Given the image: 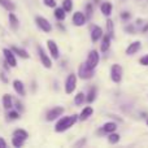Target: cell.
Masks as SVG:
<instances>
[{
	"label": "cell",
	"mask_w": 148,
	"mask_h": 148,
	"mask_svg": "<svg viewBox=\"0 0 148 148\" xmlns=\"http://www.w3.org/2000/svg\"><path fill=\"white\" fill-rule=\"evenodd\" d=\"M78 120V116L77 114H73V116H66V117H62L57 121L56 126H55V131L56 133H64L68 129H70L74 123L77 122Z\"/></svg>",
	"instance_id": "6da1fadb"
},
{
	"label": "cell",
	"mask_w": 148,
	"mask_h": 148,
	"mask_svg": "<svg viewBox=\"0 0 148 148\" xmlns=\"http://www.w3.org/2000/svg\"><path fill=\"white\" fill-rule=\"evenodd\" d=\"M99 53H97V51H91L88 53V56H87V61H86V66L90 68V69H95V68L97 66V64H99Z\"/></svg>",
	"instance_id": "7a4b0ae2"
},
{
	"label": "cell",
	"mask_w": 148,
	"mask_h": 148,
	"mask_svg": "<svg viewBox=\"0 0 148 148\" xmlns=\"http://www.w3.org/2000/svg\"><path fill=\"white\" fill-rule=\"evenodd\" d=\"M110 78H112V81L114 83H120L121 79H122V68H121V65L118 64L112 65V68H110Z\"/></svg>",
	"instance_id": "3957f363"
},
{
	"label": "cell",
	"mask_w": 148,
	"mask_h": 148,
	"mask_svg": "<svg viewBox=\"0 0 148 148\" xmlns=\"http://www.w3.org/2000/svg\"><path fill=\"white\" fill-rule=\"evenodd\" d=\"M75 86H77V75L74 73H70L68 75L66 81H65V92L66 94H72L75 90Z\"/></svg>",
	"instance_id": "277c9868"
},
{
	"label": "cell",
	"mask_w": 148,
	"mask_h": 148,
	"mask_svg": "<svg viewBox=\"0 0 148 148\" xmlns=\"http://www.w3.org/2000/svg\"><path fill=\"white\" fill-rule=\"evenodd\" d=\"M35 22H36V25H38V27L40 29V30H43L44 33H49V31L52 30V26H51V23H49V21L47 20V18L42 17V16H36Z\"/></svg>",
	"instance_id": "5b68a950"
},
{
	"label": "cell",
	"mask_w": 148,
	"mask_h": 148,
	"mask_svg": "<svg viewBox=\"0 0 148 148\" xmlns=\"http://www.w3.org/2000/svg\"><path fill=\"white\" fill-rule=\"evenodd\" d=\"M3 55H4L5 61L8 62V65H9L10 68H16V66H17V60H16L14 52H13L12 49L4 48V49H3Z\"/></svg>",
	"instance_id": "8992f818"
},
{
	"label": "cell",
	"mask_w": 148,
	"mask_h": 148,
	"mask_svg": "<svg viewBox=\"0 0 148 148\" xmlns=\"http://www.w3.org/2000/svg\"><path fill=\"white\" fill-rule=\"evenodd\" d=\"M64 108L62 107H55V108H52L51 110H48V113H47V117H46V120L47 121H55L56 118H59L60 116L64 113Z\"/></svg>",
	"instance_id": "52a82bcc"
},
{
	"label": "cell",
	"mask_w": 148,
	"mask_h": 148,
	"mask_svg": "<svg viewBox=\"0 0 148 148\" xmlns=\"http://www.w3.org/2000/svg\"><path fill=\"white\" fill-rule=\"evenodd\" d=\"M38 52H39V57H40V61H42V64H43V66L47 68V69H51L52 61H51V59L47 56V53L44 52V49L42 48V47H38Z\"/></svg>",
	"instance_id": "ba28073f"
},
{
	"label": "cell",
	"mask_w": 148,
	"mask_h": 148,
	"mask_svg": "<svg viewBox=\"0 0 148 148\" xmlns=\"http://www.w3.org/2000/svg\"><path fill=\"white\" fill-rule=\"evenodd\" d=\"M47 47H48V51L49 53H51V56L53 57V59H59L60 57V51H59V47H57L56 42L55 40H47Z\"/></svg>",
	"instance_id": "9c48e42d"
},
{
	"label": "cell",
	"mask_w": 148,
	"mask_h": 148,
	"mask_svg": "<svg viewBox=\"0 0 148 148\" xmlns=\"http://www.w3.org/2000/svg\"><path fill=\"white\" fill-rule=\"evenodd\" d=\"M78 75L83 79H87V78H91L94 75V69H90V68L86 66V64H82L79 66V70H78Z\"/></svg>",
	"instance_id": "30bf717a"
},
{
	"label": "cell",
	"mask_w": 148,
	"mask_h": 148,
	"mask_svg": "<svg viewBox=\"0 0 148 148\" xmlns=\"http://www.w3.org/2000/svg\"><path fill=\"white\" fill-rule=\"evenodd\" d=\"M12 84H13L14 91L17 92L20 96H25V95H26V90H25V84H23L22 81H20V79H14Z\"/></svg>",
	"instance_id": "8fae6325"
},
{
	"label": "cell",
	"mask_w": 148,
	"mask_h": 148,
	"mask_svg": "<svg viewBox=\"0 0 148 148\" xmlns=\"http://www.w3.org/2000/svg\"><path fill=\"white\" fill-rule=\"evenodd\" d=\"M73 23L75 26H83L86 23V17L82 12H75L73 14Z\"/></svg>",
	"instance_id": "7c38bea8"
},
{
	"label": "cell",
	"mask_w": 148,
	"mask_h": 148,
	"mask_svg": "<svg viewBox=\"0 0 148 148\" xmlns=\"http://www.w3.org/2000/svg\"><path fill=\"white\" fill-rule=\"evenodd\" d=\"M100 38H103V29L100 26H94L91 30V40L97 42Z\"/></svg>",
	"instance_id": "4fadbf2b"
},
{
	"label": "cell",
	"mask_w": 148,
	"mask_h": 148,
	"mask_svg": "<svg viewBox=\"0 0 148 148\" xmlns=\"http://www.w3.org/2000/svg\"><path fill=\"white\" fill-rule=\"evenodd\" d=\"M140 42H133L131 44H129V47L126 48V55H129V56H131V55H134V53H136V52L140 49Z\"/></svg>",
	"instance_id": "5bb4252c"
},
{
	"label": "cell",
	"mask_w": 148,
	"mask_h": 148,
	"mask_svg": "<svg viewBox=\"0 0 148 148\" xmlns=\"http://www.w3.org/2000/svg\"><path fill=\"white\" fill-rule=\"evenodd\" d=\"M3 107L4 109L9 110L13 108V100H12V95L9 94H4L3 95Z\"/></svg>",
	"instance_id": "9a60e30c"
},
{
	"label": "cell",
	"mask_w": 148,
	"mask_h": 148,
	"mask_svg": "<svg viewBox=\"0 0 148 148\" xmlns=\"http://www.w3.org/2000/svg\"><path fill=\"white\" fill-rule=\"evenodd\" d=\"M8 18H9V25H10V27H12L13 30H17V29L20 27V21H18L17 16H16L14 13L9 12V16H8Z\"/></svg>",
	"instance_id": "2e32d148"
},
{
	"label": "cell",
	"mask_w": 148,
	"mask_h": 148,
	"mask_svg": "<svg viewBox=\"0 0 148 148\" xmlns=\"http://www.w3.org/2000/svg\"><path fill=\"white\" fill-rule=\"evenodd\" d=\"M0 5L4 8L8 12H13L16 9V4L12 1V0H0Z\"/></svg>",
	"instance_id": "e0dca14e"
},
{
	"label": "cell",
	"mask_w": 148,
	"mask_h": 148,
	"mask_svg": "<svg viewBox=\"0 0 148 148\" xmlns=\"http://www.w3.org/2000/svg\"><path fill=\"white\" fill-rule=\"evenodd\" d=\"M92 113H94V109H92L91 107H86V108H83V110H82L81 114L78 116V118L81 121H86L87 118H88L92 114Z\"/></svg>",
	"instance_id": "ac0fdd59"
},
{
	"label": "cell",
	"mask_w": 148,
	"mask_h": 148,
	"mask_svg": "<svg viewBox=\"0 0 148 148\" xmlns=\"http://www.w3.org/2000/svg\"><path fill=\"white\" fill-rule=\"evenodd\" d=\"M10 49H12V51L14 52V53L17 55V56H20L21 59H29V57H30V55H29L27 52H26L23 48H20V47H16V46H13Z\"/></svg>",
	"instance_id": "d6986e66"
},
{
	"label": "cell",
	"mask_w": 148,
	"mask_h": 148,
	"mask_svg": "<svg viewBox=\"0 0 148 148\" xmlns=\"http://www.w3.org/2000/svg\"><path fill=\"white\" fill-rule=\"evenodd\" d=\"M13 136H18V138L26 140V139L29 138V133L26 130H23V129H16V130L13 131Z\"/></svg>",
	"instance_id": "ffe728a7"
},
{
	"label": "cell",
	"mask_w": 148,
	"mask_h": 148,
	"mask_svg": "<svg viewBox=\"0 0 148 148\" xmlns=\"http://www.w3.org/2000/svg\"><path fill=\"white\" fill-rule=\"evenodd\" d=\"M100 9H101V13L104 16H110V13H112V9H113V7H112V4H110V3H103L101 4V8H100Z\"/></svg>",
	"instance_id": "44dd1931"
},
{
	"label": "cell",
	"mask_w": 148,
	"mask_h": 148,
	"mask_svg": "<svg viewBox=\"0 0 148 148\" xmlns=\"http://www.w3.org/2000/svg\"><path fill=\"white\" fill-rule=\"evenodd\" d=\"M110 36L109 35H104L103 36V43H101V51L103 52H105V51H108L109 49V47H110Z\"/></svg>",
	"instance_id": "7402d4cb"
},
{
	"label": "cell",
	"mask_w": 148,
	"mask_h": 148,
	"mask_svg": "<svg viewBox=\"0 0 148 148\" xmlns=\"http://www.w3.org/2000/svg\"><path fill=\"white\" fill-rule=\"evenodd\" d=\"M55 17L60 21H64L66 17V12L64 10V8H56L55 9Z\"/></svg>",
	"instance_id": "603a6c76"
},
{
	"label": "cell",
	"mask_w": 148,
	"mask_h": 148,
	"mask_svg": "<svg viewBox=\"0 0 148 148\" xmlns=\"http://www.w3.org/2000/svg\"><path fill=\"white\" fill-rule=\"evenodd\" d=\"M116 129H117V125H116L114 122H107L104 123V126H103V131H105V133H113V131H116Z\"/></svg>",
	"instance_id": "cb8c5ba5"
},
{
	"label": "cell",
	"mask_w": 148,
	"mask_h": 148,
	"mask_svg": "<svg viewBox=\"0 0 148 148\" xmlns=\"http://www.w3.org/2000/svg\"><path fill=\"white\" fill-rule=\"evenodd\" d=\"M95 99H96V88H95V87H92V88L90 90V92L87 94L86 100H87V103H92Z\"/></svg>",
	"instance_id": "d4e9b609"
},
{
	"label": "cell",
	"mask_w": 148,
	"mask_h": 148,
	"mask_svg": "<svg viewBox=\"0 0 148 148\" xmlns=\"http://www.w3.org/2000/svg\"><path fill=\"white\" fill-rule=\"evenodd\" d=\"M23 143H25V140H23V139L18 138V136H13V139H12V144H13V147L20 148V147H22V146H23Z\"/></svg>",
	"instance_id": "484cf974"
},
{
	"label": "cell",
	"mask_w": 148,
	"mask_h": 148,
	"mask_svg": "<svg viewBox=\"0 0 148 148\" xmlns=\"http://www.w3.org/2000/svg\"><path fill=\"white\" fill-rule=\"evenodd\" d=\"M107 30H108V35L110 38H114V27H113V22L110 20H108L107 22Z\"/></svg>",
	"instance_id": "4316f807"
},
{
	"label": "cell",
	"mask_w": 148,
	"mask_h": 148,
	"mask_svg": "<svg viewBox=\"0 0 148 148\" xmlns=\"http://www.w3.org/2000/svg\"><path fill=\"white\" fill-rule=\"evenodd\" d=\"M62 8H64L65 12H70L73 9V1L72 0H64L62 1Z\"/></svg>",
	"instance_id": "83f0119b"
},
{
	"label": "cell",
	"mask_w": 148,
	"mask_h": 148,
	"mask_svg": "<svg viewBox=\"0 0 148 148\" xmlns=\"http://www.w3.org/2000/svg\"><path fill=\"white\" fill-rule=\"evenodd\" d=\"M108 140H109L110 144H116V143H118V142H120V135H118V134L110 133V135L108 136Z\"/></svg>",
	"instance_id": "f1b7e54d"
},
{
	"label": "cell",
	"mask_w": 148,
	"mask_h": 148,
	"mask_svg": "<svg viewBox=\"0 0 148 148\" xmlns=\"http://www.w3.org/2000/svg\"><path fill=\"white\" fill-rule=\"evenodd\" d=\"M83 100H84V94L83 92H78L77 96L74 97V103H75L77 105H81L82 103H83Z\"/></svg>",
	"instance_id": "f546056e"
},
{
	"label": "cell",
	"mask_w": 148,
	"mask_h": 148,
	"mask_svg": "<svg viewBox=\"0 0 148 148\" xmlns=\"http://www.w3.org/2000/svg\"><path fill=\"white\" fill-rule=\"evenodd\" d=\"M8 117H9L10 120H18V118H20V113H18L17 110H9Z\"/></svg>",
	"instance_id": "4dcf8cb0"
},
{
	"label": "cell",
	"mask_w": 148,
	"mask_h": 148,
	"mask_svg": "<svg viewBox=\"0 0 148 148\" xmlns=\"http://www.w3.org/2000/svg\"><path fill=\"white\" fill-rule=\"evenodd\" d=\"M43 3L46 7H49V8L56 7V0H43Z\"/></svg>",
	"instance_id": "1f68e13d"
},
{
	"label": "cell",
	"mask_w": 148,
	"mask_h": 148,
	"mask_svg": "<svg viewBox=\"0 0 148 148\" xmlns=\"http://www.w3.org/2000/svg\"><path fill=\"white\" fill-rule=\"evenodd\" d=\"M139 62H140L143 66H148V55H146V56H143L140 60H139Z\"/></svg>",
	"instance_id": "d6a6232c"
},
{
	"label": "cell",
	"mask_w": 148,
	"mask_h": 148,
	"mask_svg": "<svg viewBox=\"0 0 148 148\" xmlns=\"http://www.w3.org/2000/svg\"><path fill=\"white\" fill-rule=\"evenodd\" d=\"M0 79H1L4 83H8V78H7V75H5V73L4 72H1L0 73Z\"/></svg>",
	"instance_id": "836d02e7"
},
{
	"label": "cell",
	"mask_w": 148,
	"mask_h": 148,
	"mask_svg": "<svg viewBox=\"0 0 148 148\" xmlns=\"http://www.w3.org/2000/svg\"><path fill=\"white\" fill-rule=\"evenodd\" d=\"M5 147H7V142H5L4 139L0 136V148H5Z\"/></svg>",
	"instance_id": "e575fe53"
},
{
	"label": "cell",
	"mask_w": 148,
	"mask_h": 148,
	"mask_svg": "<svg viewBox=\"0 0 148 148\" xmlns=\"http://www.w3.org/2000/svg\"><path fill=\"white\" fill-rule=\"evenodd\" d=\"M16 108H17L18 110H23V108H22V104H21L20 101H16Z\"/></svg>",
	"instance_id": "d590c367"
},
{
	"label": "cell",
	"mask_w": 148,
	"mask_h": 148,
	"mask_svg": "<svg viewBox=\"0 0 148 148\" xmlns=\"http://www.w3.org/2000/svg\"><path fill=\"white\" fill-rule=\"evenodd\" d=\"M121 17H122V18H129V17H130V14H129L127 12H123L122 14H121Z\"/></svg>",
	"instance_id": "8d00e7d4"
},
{
	"label": "cell",
	"mask_w": 148,
	"mask_h": 148,
	"mask_svg": "<svg viewBox=\"0 0 148 148\" xmlns=\"http://www.w3.org/2000/svg\"><path fill=\"white\" fill-rule=\"evenodd\" d=\"M147 125H148V120H147Z\"/></svg>",
	"instance_id": "74e56055"
}]
</instances>
